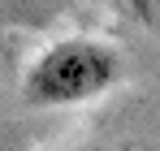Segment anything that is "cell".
Masks as SVG:
<instances>
[{
  "instance_id": "cell-1",
  "label": "cell",
  "mask_w": 160,
  "mask_h": 151,
  "mask_svg": "<svg viewBox=\"0 0 160 151\" xmlns=\"http://www.w3.org/2000/svg\"><path fill=\"white\" fill-rule=\"evenodd\" d=\"M121 74V56L100 39H61L35 56L22 78V100L30 108H74L100 100Z\"/></svg>"
}]
</instances>
